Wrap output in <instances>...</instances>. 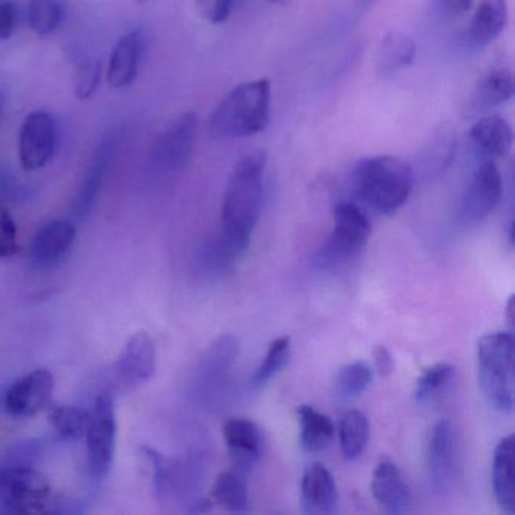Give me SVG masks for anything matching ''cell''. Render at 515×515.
<instances>
[{
    "instance_id": "obj_12",
    "label": "cell",
    "mask_w": 515,
    "mask_h": 515,
    "mask_svg": "<svg viewBox=\"0 0 515 515\" xmlns=\"http://www.w3.org/2000/svg\"><path fill=\"white\" fill-rule=\"evenodd\" d=\"M55 378L47 369H35L17 380L5 393V410L17 419L35 416L49 404Z\"/></svg>"
},
{
    "instance_id": "obj_8",
    "label": "cell",
    "mask_w": 515,
    "mask_h": 515,
    "mask_svg": "<svg viewBox=\"0 0 515 515\" xmlns=\"http://www.w3.org/2000/svg\"><path fill=\"white\" fill-rule=\"evenodd\" d=\"M198 135V117L194 112L180 115L156 139L153 145V164L164 173L185 170L191 161Z\"/></svg>"
},
{
    "instance_id": "obj_17",
    "label": "cell",
    "mask_w": 515,
    "mask_h": 515,
    "mask_svg": "<svg viewBox=\"0 0 515 515\" xmlns=\"http://www.w3.org/2000/svg\"><path fill=\"white\" fill-rule=\"evenodd\" d=\"M156 371V346L147 333L130 337L117 363L121 380L129 386L149 383Z\"/></svg>"
},
{
    "instance_id": "obj_1",
    "label": "cell",
    "mask_w": 515,
    "mask_h": 515,
    "mask_svg": "<svg viewBox=\"0 0 515 515\" xmlns=\"http://www.w3.org/2000/svg\"><path fill=\"white\" fill-rule=\"evenodd\" d=\"M266 161L262 150L247 153L236 162L227 182L221 230L216 236L239 257L247 250L259 221Z\"/></svg>"
},
{
    "instance_id": "obj_42",
    "label": "cell",
    "mask_w": 515,
    "mask_h": 515,
    "mask_svg": "<svg viewBox=\"0 0 515 515\" xmlns=\"http://www.w3.org/2000/svg\"><path fill=\"white\" fill-rule=\"evenodd\" d=\"M268 2H272V4H274V2H280V0H268Z\"/></svg>"
},
{
    "instance_id": "obj_6",
    "label": "cell",
    "mask_w": 515,
    "mask_h": 515,
    "mask_svg": "<svg viewBox=\"0 0 515 515\" xmlns=\"http://www.w3.org/2000/svg\"><path fill=\"white\" fill-rule=\"evenodd\" d=\"M85 438L88 469L94 481H102L111 469L117 445V416L114 399L109 393H102L94 401Z\"/></svg>"
},
{
    "instance_id": "obj_37",
    "label": "cell",
    "mask_w": 515,
    "mask_h": 515,
    "mask_svg": "<svg viewBox=\"0 0 515 515\" xmlns=\"http://www.w3.org/2000/svg\"><path fill=\"white\" fill-rule=\"evenodd\" d=\"M19 7L14 0H0V41L8 40L19 25Z\"/></svg>"
},
{
    "instance_id": "obj_5",
    "label": "cell",
    "mask_w": 515,
    "mask_h": 515,
    "mask_svg": "<svg viewBox=\"0 0 515 515\" xmlns=\"http://www.w3.org/2000/svg\"><path fill=\"white\" fill-rule=\"evenodd\" d=\"M52 488L31 464L0 463V508L8 514L38 515L53 512Z\"/></svg>"
},
{
    "instance_id": "obj_21",
    "label": "cell",
    "mask_w": 515,
    "mask_h": 515,
    "mask_svg": "<svg viewBox=\"0 0 515 515\" xmlns=\"http://www.w3.org/2000/svg\"><path fill=\"white\" fill-rule=\"evenodd\" d=\"M508 0H479L467 37L475 47H485L499 38L508 23Z\"/></svg>"
},
{
    "instance_id": "obj_41",
    "label": "cell",
    "mask_w": 515,
    "mask_h": 515,
    "mask_svg": "<svg viewBox=\"0 0 515 515\" xmlns=\"http://www.w3.org/2000/svg\"><path fill=\"white\" fill-rule=\"evenodd\" d=\"M4 106H5V99H4V96H2V93H0V118H2V114H4Z\"/></svg>"
},
{
    "instance_id": "obj_27",
    "label": "cell",
    "mask_w": 515,
    "mask_h": 515,
    "mask_svg": "<svg viewBox=\"0 0 515 515\" xmlns=\"http://www.w3.org/2000/svg\"><path fill=\"white\" fill-rule=\"evenodd\" d=\"M374 380V371L364 361H354L340 369L333 384V401L340 407L352 404L360 398Z\"/></svg>"
},
{
    "instance_id": "obj_9",
    "label": "cell",
    "mask_w": 515,
    "mask_h": 515,
    "mask_svg": "<svg viewBox=\"0 0 515 515\" xmlns=\"http://www.w3.org/2000/svg\"><path fill=\"white\" fill-rule=\"evenodd\" d=\"M58 129L52 114L34 111L25 118L19 136L20 164L25 171L46 167L55 153Z\"/></svg>"
},
{
    "instance_id": "obj_14",
    "label": "cell",
    "mask_w": 515,
    "mask_h": 515,
    "mask_svg": "<svg viewBox=\"0 0 515 515\" xmlns=\"http://www.w3.org/2000/svg\"><path fill=\"white\" fill-rule=\"evenodd\" d=\"M372 494L387 514H405L413 505V491L393 461L381 460L372 476Z\"/></svg>"
},
{
    "instance_id": "obj_31",
    "label": "cell",
    "mask_w": 515,
    "mask_h": 515,
    "mask_svg": "<svg viewBox=\"0 0 515 515\" xmlns=\"http://www.w3.org/2000/svg\"><path fill=\"white\" fill-rule=\"evenodd\" d=\"M64 19L62 0H29L28 25L40 37L52 35Z\"/></svg>"
},
{
    "instance_id": "obj_19",
    "label": "cell",
    "mask_w": 515,
    "mask_h": 515,
    "mask_svg": "<svg viewBox=\"0 0 515 515\" xmlns=\"http://www.w3.org/2000/svg\"><path fill=\"white\" fill-rule=\"evenodd\" d=\"M339 502L336 481L327 467L312 464L301 482V505L306 514H333Z\"/></svg>"
},
{
    "instance_id": "obj_10",
    "label": "cell",
    "mask_w": 515,
    "mask_h": 515,
    "mask_svg": "<svg viewBox=\"0 0 515 515\" xmlns=\"http://www.w3.org/2000/svg\"><path fill=\"white\" fill-rule=\"evenodd\" d=\"M371 230V221L360 207L352 203L337 204L325 256L330 260L351 259L363 250Z\"/></svg>"
},
{
    "instance_id": "obj_26",
    "label": "cell",
    "mask_w": 515,
    "mask_h": 515,
    "mask_svg": "<svg viewBox=\"0 0 515 515\" xmlns=\"http://www.w3.org/2000/svg\"><path fill=\"white\" fill-rule=\"evenodd\" d=\"M300 417V443L307 454L324 452L333 443L336 428L330 417L319 413L312 405H301L298 410Z\"/></svg>"
},
{
    "instance_id": "obj_2",
    "label": "cell",
    "mask_w": 515,
    "mask_h": 515,
    "mask_svg": "<svg viewBox=\"0 0 515 515\" xmlns=\"http://www.w3.org/2000/svg\"><path fill=\"white\" fill-rule=\"evenodd\" d=\"M414 188V171L395 156H374L355 165L352 189L358 200L377 212L390 216L398 212Z\"/></svg>"
},
{
    "instance_id": "obj_15",
    "label": "cell",
    "mask_w": 515,
    "mask_h": 515,
    "mask_svg": "<svg viewBox=\"0 0 515 515\" xmlns=\"http://www.w3.org/2000/svg\"><path fill=\"white\" fill-rule=\"evenodd\" d=\"M223 435L233 463L241 469H250L262 457L265 437L253 420L233 417L224 423Z\"/></svg>"
},
{
    "instance_id": "obj_34",
    "label": "cell",
    "mask_w": 515,
    "mask_h": 515,
    "mask_svg": "<svg viewBox=\"0 0 515 515\" xmlns=\"http://www.w3.org/2000/svg\"><path fill=\"white\" fill-rule=\"evenodd\" d=\"M100 76H102V64L99 59H85L84 62L76 67L75 78V96L79 100H88L94 96L100 84Z\"/></svg>"
},
{
    "instance_id": "obj_32",
    "label": "cell",
    "mask_w": 515,
    "mask_h": 515,
    "mask_svg": "<svg viewBox=\"0 0 515 515\" xmlns=\"http://www.w3.org/2000/svg\"><path fill=\"white\" fill-rule=\"evenodd\" d=\"M455 367L451 363H437L428 367L417 378L414 398L417 402H426L448 389L454 380Z\"/></svg>"
},
{
    "instance_id": "obj_43",
    "label": "cell",
    "mask_w": 515,
    "mask_h": 515,
    "mask_svg": "<svg viewBox=\"0 0 515 515\" xmlns=\"http://www.w3.org/2000/svg\"><path fill=\"white\" fill-rule=\"evenodd\" d=\"M139 4H142V2H145V0H138Z\"/></svg>"
},
{
    "instance_id": "obj_3",
    "label": "cell",
    "mask_w": 515,
    "mask_h": 515,
    "mask_svg": "<svg viewBox=\"0 0 515 515\" xmlns=\"http://www.w3.org/2000/svg\"><path fill=\"white\" fill-rule=\"evenodd\" d=\"M271 115V82H244L233 88L210 115L209 132L216 139L257 135L268 127Z\"/></svg>"
},
{
    "instance_id": "obj_22",
    "label": "cell",
    "mask_w": 515,
    "mask_h": 515,
    "mask_svg": "<svg viewBox=\"0 0 515 515\" xmlns=\"http://www.w3.org/2000/svg\"><path fill=\"white\" fill-rule=\"evenodd\" d=\"M514 435L499 441L493 458V491L500 509L506 514L514 512Z\"/></svg>"
},
{
    "instance_id": "obj_39",
    "label": "cell",
    "mask_w": 515,
    "mask_h": 515,
    "mask_svg": "<svg viewBox=\"0 0 515 515\" xmlns=\"http://www.w3.org/2000/svg\"><path fill=\"white\" fill-rule=\"evenodd\" d=\"M374 360L378 374H380L381 377H389V375L392 374L395 363H393L392 352H390L386 346L380 345L375 348Z\"/></svg>"
},
{
    "instance_id": "obj_7",
    "label": "cell",
    "mask_w": 515,
    "mask_h": 515,
    "mask_svg": "<svg viewBox=\"0 0 515 515\" xmlns=\"http://www.w3.org/2000/svg\"><path fill=\"white\" fill-rule=\"evenodd\" d=\"M429 482L435 493L446 494L454 488L458 476V438L451 420L432 426L426 445Z\"/></svg>"
},
{
    "instance_id": "obj_33",
    "label": "cell",
    "mask_w": 515,
    "mask_h": 515,
    "mask_svg": "<svg viewBox=\"0 0 515 515\" xmlns=\"http://www.w3.org/2000/svg\"><path fill=\"white\" fill-rule=\"evenodd\" d=\"M290 349H292L290 339L286 336L278 337L269 345L265 358L253 374L254 386H263L268 383L286 366L290 358Z\"/></svg>"
},
{
    "instance_id": "obj_40",
    "label": "cell",
    "mask_w": 515,
    "mask_h": 515,
    "mask_svg": "<svg viewBox=\"0 0 515 515\" xmlns=\"http://www.w3.org/2000/svg\"><path fill=\"white\" fill-rule=\"evenodd\" d=\"M506 321H508L509 327L514 325V295H511L506 303Z\"/></svg>"
},
{
    "instance_id": "obj_35",
    "label": "cell",
    "mask_w": 515,
    "mask_h": 515,
    "mask_svg": "<svg viewBox=\"0 0 515 515\" xmlns=\"http://www.w3.org/2000/svg\"><path fill=\"white\" fill-rule=\"evenodd\" d=\"M19 250L17 226L10 210L0 204V259H8Z\"/></svg>"
},
{
    "instance_id": "obj_25",
    "label": "cell",
    "mask_w": 515,
    "mask_h": 515,
    "mask_svg": "<svg viewBox=\"0 0 515 515\" xmlns=\"http://www.w3.org/2000/svg\"><path fill=\"white\" fill-rule=\"evenodd\" d=\"M112 152H114V138L108 136L100 144L99 149H97L93 162H91L90 170H88L84 183H82L81 189H79L78 198H76L75 206H73L76 218H84L93 209L97 194H99L100 188H102L103 177H105Z\"/></svg>"
},
{
    "instance_id": "obj_18",
    "label": "cell",
    "mask_w": 515,
    "mask_h": 515,
    "mask_svg": "<svg viewBox=\"0 0 515 515\" xmlns=\"http://www.w3.org/2000/svg\"><path fill=\"white\" fill-rule=\"evenodd\" d=\"M470 142L485 161L505 158L512 149V127L500 115H485L473 124L469 132Z\"/></svg>"
},
{
    "instance_id": "obj_4",
    "label": "cell",
    "mask_w": 515,
    "mask_h": 515,
    "mask_svg": "<svg viewBox=\"0 0 515 515\" xmlns=\"http://www.w3.org/2000/svg\"><path fill=\"white\" fill-rule=\"evenodd\" d=\"M478 375L488 405L503 414L514 410V336L485 334L478 342Z\"/></svg>"
},
{
    "instance_id": "obj_16",
    "label": "cell",
    "mask_w": 515,
    "mask_h": 515,
    "mask_svg": "<svg viewBox=\"0 0 515 515\" xmlns=\"http://www.w3.org/2000/svg\"><path fill=\"white\" fill-rule=\"evenodd\" d=\"M76 239V227L71 221L59 219L38 230L29 245V257L38 268H47L64 259Z\"/></svg>"
},
{
    "instance_id": "obj_11",
    "label": "cell",
    "mask_w": 515,
    "mask_h": 515,
    "mask_svg": "<svg viewBox=\"0 0 515 515\" xmlns=\"http://www.w3.org/2000/svg\"><path fill=\"white\" fill-rule=\"evenodd\" d=\"M503 197V182L494 161H484L470 179L461 203L464 223L478 224L487 219Z\"/></svg>"
},
{
    "instance_id": "obj_24",
    "label": "cell",
    "mask_w": 515,
    "mask_h": 515,
    "mask_svg": "<svg viewBox=\"0 0 515 515\" xmlns=\"http://www.w3.org/2000/svg\"><path fill=\"white\" fill-rule=\"evenodd\" d=\"M515 79L509 68L500 67L491 70L479 82L473 94L472 108L476 112L490 111L505 105L514 97Z\"/></svg>"
},
{
    "instance_id": "obj_38",
    "label": "cell",
    "mask_w": 515,
    "mask_h": 515,
    "mask_svg": "<svg viewBox=\"0 0 515 515\" xmlns=\"http://www.w3.org/2000/svg\"><path fill=\"white\" fill-rule=\"evenodd\" d=\"M438 8L445 16L461 17L472 10L475 0H437Z\"/></svg>"
},
{
    "instance_id": "obj_29",
    "label": "cell",
    "mask_w": 515,
    "mask_h": 515,
    "mask_svg": "<svg viewBox=\"0 0 515 515\" xmlns=\"http://www.w3.org/2000/svg\"><path fill=\"white\" fill-rule=\"evenodd\" d=\"M212 500L230 512H245L250 508L247 485L233 472H223L216 476Z\"/></svg>"
},
{
    "instance_id": "obj_28",
    "label": "cell",
    "mask_w": 515,
    "mask_h": 515,
    "mask_svg": "<svg viewBox=\"0 0 515 515\" xmlns=\"http://www.w3.org/2000/svg\"><path fill=\"white\" fill-rule=\"evenodd\" d=\"M340 449L346 461H357L369 441V420L361 411L349 410L340 420Z\"/></svg>"
},
{
    "instance_id": "obj_36",
    "label": "cell",
    "mask_w": 515,
    "mask_h": 515,
    "mask_svg": "<svg viewBox=\"0 0 515 515\" xmlns=\"http://www.w3.org/2000/svg\"><path fill=\"white\" fill-rule=\"evenodd\" d=\"M198 13L212 25H221L229 20L235 0H195Z\"/></svg>"
},
{
    "instance_id": "obj_30",
    "label": "cell",
    "mask_w": 515,
    "mask_h": 515,
    "mask_svg": "<svg viewBox=\"0 0 515 515\" xmlns=\"http://www.w3.org/2000/svg\"><path fill=\"white\" fill-rule=\"evenodd\" d=\"M90 411L70 405L53 407L49 414V422L53 431L62 440H79L87 432Z\"/></svg>"
},
{
    "instance_id": "obj_23",
    "label": "cell",
    "mask_w": 515,
    "mask_h": 515,
    "mask_svg": "<svg viewBox=\"0 0 515 515\" xmlns=\"http://www.w3.org/2000/svg\"><path fill=\"white\" fill-rule=\"evenodd\" d=\"M417 47L410 35L390 32L381 41L377 56L378 75L392 78L405 70L416 59Z\"/></svg>"
},
{
    "instance_id": "obj_20",
    "label": "cell",
    "mask_w": 515,
    "mask_h": 515,
    "mask_svg": "<svg viewBox=\"0 0 515 515\" xmlns=\"http://www.w3.org/2000/svg\"><path fill=\"white\" fill-rule=\"evenodd\" d=\"M142 49H144V37L139 31L129 32L117 41L109 59V87L121 90L135 82L139 64H141Z\"/></svg>"
},
{
    "instance_id": "obj_13",
    "label": "cell",
    "mask_w": 515,
    "mask_h": 515,
    "mask_svg": "<svg viewBox=\"0 0 515 515\" xmlns=\"http://www.w3.org/2000/svg\"><path fill=\"white\" fill-rule=\"evenodd\" d=\"M236 357H238V343L235 337L223 336L216 340L198 366L197 380H195L197 395L210 398L221 392Z\"/></svg>"
}]
</instances>
